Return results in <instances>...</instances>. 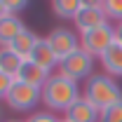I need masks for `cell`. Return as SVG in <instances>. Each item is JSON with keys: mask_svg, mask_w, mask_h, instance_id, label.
Wrapping results in <instances>:
<instances>
[{"mask_svg": "<svg viewBox=\"0 0 122 122\" xmlns=\"http://www.w3.org/2000/svg\"><path fill=\"white\" fill-rule=\"evenodd\" d=\"M80 10H82L80 0H52V12L59 19H75Z\"/></svg>", "mask_w": 122, "mask_h": 122, "instance_id": "obj_15", "label": "cell"}, {"mask_svg": "<svg viewBox=\"0 0 122 122\" xmlns=\"http://www.w3.org/2000/svg\"><path fill=\"white\" fill-rule=\"evenodd\" d=\"M103 12L108 19L122 21V0H103Z\"/></svg>", "mask_w": 122, "mask_h": 122, "instance_id": "obj_16", "label": "cell"}, {"mask_svg": "<svg viewBox=\"0 0 122 122\" xmlns=\"http://www.w3.org/2000/svg\"><path fill=\"white\" fill-rule=\"evenodd\" d=\"M82 96L103 113L106 108H110V106H115V103L122 101V89L110 75H106V73H94L87 80V85L82 89Z\"/></svg>", "mask_w": 122, "mask_h": 122, "instance_id": "obj_2", "label": "cell"}, {"mask_svg": "<svg viewBox=\"0 0 122 122\" xmlns=\"http://www.w3.org/2000/svg\"><path fill=\"white\" fill-rule=\"evenodd\" d=\"M61 122H66V120H61Z\"/></svg>", "mask_w": 122, "mask_h": 122, "instance_id": "obj_26", "label": "cell"}, {"mask_svg": "<svg viewBox=\"0 0 122 122\" xmlns=\"http://www.w3.org/2000/svg\"><path fill=\"white\" fill-rule=\"evenodd\" d=\"M35 42H38V35L33 33V30L24 28L19 35H16L14 40H12V45H10V49L14 52V54H19L21 59H30V54H33V47H35Z\"/></svg>", "mask_w": 122, "mask_h": 122, "instance_id": "obj_13", "label": "cell"}, {"mask_svg": "<svg viewBox=\"0 0 122 122\" xmlns=\"http://www.w3.org/2000/svg\"><path fill=\"white\" fill-rule=\"evenodd\" d=\"M101 66L106 71V75L110 77H120L122 75V45H110L101 56Z\"/></svg>", "mask_w": 122, "mask_h": 122, "instance_id": "obj_12", "label": "cell"}, {"mask_svg": "<svg viewBox=\"0 0 122 122\" xmlns=\"http://www.w3.org/2000/svg\"><path fill=\"white\" fill-rule=\"evenodd\" d=\"M63 120L66 122H99L101 120V110L89 103L85 96H80L73 106L63 113Z\"/></svg>", "mask_w": 122, "mask_h": 122, "instance_id": "obj_7", "label": "cell"}, {"mask_svg": "<svg viewBox=\"0 0 122 122\" xmlns=\"http://www.w3.org/2000/svg\"><path fill=\"white\" fill-rule=\"evenodd\" d=\"M59 73L66 75V77H71V80H75V82L89 80V77L94 75V56L87 54V52L80 47L77 52H73L71 56H66V59L59 63Z\"/></svg>", "mask_w": 122, "mask_h": 122, "instance_id": "obj_5", "label": "cell"}, {"mask_svg": "<svg viewBox=\"0 0 122 122\" xmlns=\"http://www.w3.org/2000/svg\"><path fill=\"white\" fill-rule=\"evenodd\" d=\"M26 122H61L52 110H35V113H30Z\"/></svg>", "mask_w": 122, "mask_h": 122, "instance_id": "obj_18", "label": "cell"}, {"mask_svg": "<svg viewBox=\"0 0 122 122\" xmlns=\"http://www.w3.org/2000/svg\"><path fill=\"white\" fill-rule=\"evenodd\" d=\"M2 2H5V7H7V12L16 16L19 12H24V10L28 7V2H30V0H2Z\"/></svg>", "mask_w": 122, "mask_h": 122, "instance_id": "obj_19", "label": "cell"}, {"mask_svg": "<svg viewBox=\"0 0 122 122\" xmlns=\"http://www.w3.org/2000/svg\"><path fill=\"white\" fill-rule=\"evenodd\" d=\"M99 122H122V101L115 103V106H110V108H106L101 113V120Z\"/></svg>", "mask_w": 122, "mask_h": 122, "instance_id": "obj_17", "label": "cell"}, {"mask_svg": "<svg viewBox=\"0 0 122 122\" xmlns=\"http://www.w3.org/2000/svg\"><path fill=\"white\" fill-rule=\"evenodd\" d=\"M12 85H14V77L0 73V101L7 99V94H10V89H12Z\"/></svg>", "mask_w": 122, "mask_h": 122, "instance_id": "obj_20", "label": "cell"}, {"mask_svg": "<svg viewBox=\"0 0 122 122\" xmlns=\"http://www.w3.org/2000/svg\"><path fill=\"white\" fill-rule=\"evenodd\" d=\"M30 61H35L38 66H42L49 73L54 68H59V59H56V54H54V49H52L47 38H38V42L33 47V54H30Z\"/></svg>", "mask_w": 122, "mask_h": 122, "instance_id": "obj_10", "label": "cell"}, {"mask_svg": "<svg viewBox=\"0 0 122 122\" xmlns=\"http://www.w3.org/2000/svg\"><path fill=\"white\" fill-rule=\"evenodd\" d=\"M21 63H24V59L19 54H14L10 47H0V73H5L10 77H16Z\"/></svg>", "mask_w": 122, "mask_h": 122, "instance_id": "obj_14", "label": "cell"}, {"mask_svg": "<svg viewBox=\"0 0 122 122\" xmlns=\"http://www.w3.org/2000/svg\"><path fill=\"white\" fill-rule=\"evenodd\" d=\"M115 42L122 45V21H117V26H115Z\"/></svg>", "mask_w": 122, "mask_h": 122, "instance_id": "obj_22", "label": "cell"}, {"mask_svg": "<svg viewBox=\"0 0 122 122\" xmlns=\"http://www.w3.org/2000/svg\"><path fill=\"white\" fill-rule=\"evenodd\" d=\"M73 21H75V26H77L80 33H87L92 28H99V26L108 24V16L103 12V7H82L75 14Z\"/></svg>", "mask_w": 122, "mask_h": 122, "instance_id": "obj_8", "label": "cell"}, {"mask_svg": "<svg viewBox=\"0 0 122 122\" xmlns=\"http://www.w3.org/2000/svg\"><path fill=\"white\" fill-rule=\"evenodd\" d=\"M40 101H42V89L40 87H33V85H26L21 80H14L12 89H10L7 99H5V103L12 110H19V113L38 108Z\"/></svg>", "mask_w": 122, "mask_h": 122, "instance_id": "obj_4", "label": "cell"}, {"mask_svg": "<svg viewBox=\"0 0 122 122\" xmlns=\"http://www.w3.org/2000/svg\"><path fill=\"white\" fill-rule=\"evenodd\" d=\"M80 82L71 80V77L61 75V73H52L49 80L42 87V103L49 110H68V108L80 99Z\"/></svg>", "mask_w": 122, "mask_h": 122, "instance_id": "obj_1", "label": "cell"}, {"mask_svg": "<svg viewBox=\"0 0 122 122\" xmlns=\"http://www.w3.org/2000/svg\"><path fill=\"white\" fill-rule=\"evenodd\" d=\"M5 122H26V120H5Z\"/></svg>", "mask_w": 122, "mask_h": 122, "instance_id": "obj_24", "label": "cell"}, {"mask_svg": "<svg viewBox=\"0 0 122 122\" xmlns=\"http://www.w3.org/2000/svg\"><path fill=\"white\" fill-rule=\"evenodd\" d=\"M0 120H2V113H0Z\"/></svg>", "mask_w": 122, "mask_h": 122, "instance_id": "obj_25", "label": "cell"}, {"mask_svg": "<svg viewBox=\"0 0 122 122\" xmlns=\"http://www.w3.org/2000/svg\"><path fill=\"white\" fill-rule=\"evenodd\" d=\"M7 14H10V12H7V7H5V2L0 0V19H2V16H7Z\"/></svg>", "mask_w": 122, "mask_h": 122, "instance_id": "obj_23", "label": "cell"}, {"mask_svg": "<svg viewBox=\"0 0 122 122\" xmlns=\"http://www.w3.org/2000/svg\"><path fill=\"white\" fill-rule=\"evenodd\" d=\"M82 7H103V0H80Z\"/></svg>", "mask_w": 122, "mask_h": 122, "instance_id": "obj_21", "label": "cell"}, {"mask_svg": "<svg viewBox=\"0 0 122 122\" xmlns=\"http://www.w3.org/2000/svg\"><path fill=\"white\" fill-rule=\"evenodd\" d=\"M110 45H115V26H110V24H103V26H99V28H92L87 33H80V47L92 54L94 59L99 56H103V52H106Z\"/></svg>", "mask_w": 122, "mask_h": 122, "instance_id": "obj_3", "label": "cell"}, {"mask_svg": "<svg viewBox=\"0 0 122 122\" xmlns=\"http://www.w3.org/2000/svg\"><path fill=\"white\" fill-rule=\"evenodd\" d=\"M49 71H45L42 66H38L35 61L30 59H24V63H21V68H19V75L14 77V80H21V82H26V85H33V87H45V82L49 80Z\"/></svg>", "mask_w": 122, "mask_h": 122, "instance_id": "obj_9", "label": "cell"}, {"mask_svg": "<svg viewBox=\"0 0 122 122\" xmlns=\"http://www.w3.org/2000/svg\"><path fill=\"white\" fill-rule=\"evenodd\" d=\"M47 40H49V45H52V49H54L59 63L66 59V56H71L73 52L80 49V38H77L71 28H54L49 35H47Z\"/></svg>", "mask_w": 122, "mask_h": 122, "instance_id": "obj_6", "label": "cell"}, {"mask_svg": "<svg viewBox=\"0 0 122 122\" xmlns=\"http://www.w3.org/2000/svg\"><path fill=\"white\" fill-rule=\"evenodd\" d=\"M24 28H26V26H24V21H21L19 16H14V14L2 16V19H0V47H10L12 40H14Z\"/></svg>", "mask_w": 122, "mask_h": 122, "instance_id": "obj_11", "label": "cell"}]
</instances>
